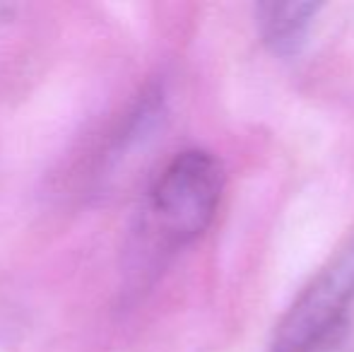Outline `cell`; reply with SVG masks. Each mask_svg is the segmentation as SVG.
<instances>
[{
	"instance_id": "cell-3",
	"label": "cell",
	"mask_w": 354,
	"mask_h": 352,
	"mask_svg": "<svg viewBox=\"0 0 354 352\" xmlns=\"http://www.w3.org/2000/svg\"><path fill=\"white\" fill-rule=\"evenodd\" d=\"M321 12L318 3H261L253 10L258 37L280 58H294L306 48Z\"/></svg>"
},
{
	"instance_id": "cell-2",
	"label": "cell",
	"mask_w": 354,
	"mask_h": 352,
	"mask_svg": "<svg viewBox=\"0 0 354 352\" xmlns=\"http://www.w3.org/2000/svg\"><path fill=\"white\" fill-rule=\"evenodd\" d=\"M268 352H354V230L292 302Z\"/></svg>"
},
{
	"instance_id": "cell-1",
	"label": "cell",
	"mask_w": 354,
	"mask_h": 352,
	"mask_svg": "<svg viewBox=\"0 0 354 352\" xmlns=\"http://www.w3.org/2000/svg\"><path fill=\"white\" fill-rule=\"evenodd\" d=\"M224 183V167L212 152L203 147L176 152L147 191L145 220L154 241L181 249L201 239L217 217Z\"/></svg>"
}]
</instances>
